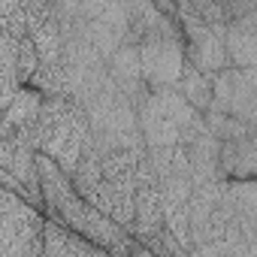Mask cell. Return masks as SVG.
Returning a JSON list of instances; mask_svg holds the SVG:
<instances>
[{"instance_id": "1", "label": "cell", "mask_w": 257, "mask_h": 257, "mask_svg": "<svg viewBox=\"0 0 257 257\" xmlns=\"http://www.w3.org/2000/svg\"><path fill=\"white\" fill-rule=\"evenodd\" d=\"M37 170H40V191H43V215L46 221H55L58 227L88 239L97 248L115 251V254H131L134 236L106 215H100L91 203H85L70 179L43 155H37Z\"/></svg>"}, {"instance_id": "2", "label": "cell", "mask_w": 257, "mask_h": 257, "mask_svg": "<svg viewBox=\"0 0 257 257\" xmlns=\"http://www.w3.org/2000/svg\"><path fill=\"white\" fill-rule=\"evenodd\" d=\"M22 143H28L37 155L49 158L67 179L73 176L82 149L91 137V127H88V115L85 109L70 100V97H46L37 121L28 127V131L16 134Z\"/></svg>"}, {"instance_id": "3", "label": "cell", "mask_w": 257, "mask_h": 257, "mask_svg": "<svg viewBox=\"0 0 257 257\" xmlns=\"http://www.w3.org/2000/svg\"><path fill=\"white\" fill-rule=\"evenodd\" d=\"M140 49V70L143 82L152 88H176L182 70H185V46L173 22H158L152 31H146L137 43Z\"/></svg>"}, {"instance_id": "4", "label": "cell", "mask_w": 257, "mask_h": 257, "mask_svg": "<svg viewBox=\"0 0 257 257\" xmlns=\"http://www.w3.org/2000/svg\"><path fill=\"white\" fill-rule=\"evenodd\" d=\"M46 215L0 188V257H40Z\"/></svg>"}, {"instance_id": "5", "label": "cell", "mask_w": 257, "mask_h": 257, "mask_svg": "<svg viewBox=\"0 0 257 257\" xmlns=\"http://www.w3.org/2000/svg\"><path fill=\"white\" fill-rule=\"evenodd\" d=\"M0 188L22 197L28 206L43 212V191H40V170L37 152L22 143L19 137L0 140Z\"/></svg>"}, {"instance_id": "6", "label": "cell", "mask_w": 257, "mask_h": 257, "mask_svg": "<svg viewBox=\"0 0 257 257\" xmlns=\"http://www.w3.org/2000/svg\"><path fill=\"white\" fill-rule=\"evenodd\" d=\"M182 16H185V43H182L185 46V64H191L203 76L227 70V52H224V40H221L224 34L200 25L188 13H182Z\"/></svg>"}, {"instance_id": "7", "label": "cell", "mask_w": 257, "mask_h": 257, "mask_svg": "<svg viewBox=\"0 0 257 257\" xmlns=\"http://www.w3.org/2000/svg\"><path fill=\"white\" fill-rule=\"evenodd\" d=\"M254 4L233 16L224 28V52H227V64H236L239 70H254L257 61V25H254Z\"/></svg>"}, {"instance_id": "8", "label": "cell", "mask_w": 257, "mask_h": 257, "mask_svg": "<svg viewBox=\"0 0 257 257\" xmlns=\"http://www.w3.org/2000/svg\"><path fill=\"white\" fill-rule=\"evenodd\" d=\"M40 257H131V254H115L106 248L91 245L88 239L58 227L55 221H46L43 227V251Z\"/></svg>"}, {"instance_id": "9", "label": "cell", "mask_w": 257, "mask_h": 257, "mask_svg": "<svg viewBox=\"0 0 257 257\" xmlns=\"http://www.w3.org/2000/svg\"><path fill=\"white\" fill-rule=\"evenodd\" d=\"M257 167V146L254 134L239 137V140H224L218 149V176L230 182H251Z\"/></svg>"}, {"instance_id": "10", "label": "cell", "mask_w": 257, "mask_h": 257, "mask_svg": "<svg viewBox=\"0 0 257 257\" xmlns=\"http://www.w3.org/2000/svg\"><path fill=\"white\" fill-rule=\"evenodd\" d=\"M137 124H140V137L146 143V152L179 146V127L152 103V97H146L137 106Z\"/></svg>"}, {"instance_id": "11", "label": "cell", "mask_w": 257, "mask_h": 257, "mask_svg": "<svg viewBox=\"0 0 257 257\" xmlns=\"http://www.w3.org/2000/svg\"><path fill=\"white\" fill-rule=\"evenodd\" d=\"M158 230H164V206H161V194L158 185H137L134 191V221H131V233L134 239H149Z\"/></svg>"}, {"instance_id": "12", "label": "cell", "mask_w": 257, "mask_h": 257, "mask_svg": "<svg viewBox=\"0 0 257 257\" xmlns=\"http://www.w3.org/2000/svg\"><path fill=\"white\" fill-rule=\"evenodd\" d=\"M254 106H257L254 70H236L233 73V94H230V118L254 127Z\"/></svg>"}, {"instance_id": "13", "label": "cell", "mask_w": 257, "mask_h": 257, "mask_svg": "<svg viewBox=\"0 0 257 257\" xmlns=\"http://www.w3.org/2000/svg\"><path fill=\"white\" fill-rule=\"evenodd\" d=\"M106 73L109 79L121 88V85H134V82H143V70H140V49L137 43L127 40L124 46H118L109 61H106Z\"/></svg>"}, {"instance_id": "14", "label": "cell", "mask_w": 257, "mask_h": 257, "mask_svg": "<svg viewBox=\"0 0 257 257\" xmlns=\"http://www.w3.org/2000/svg\"><path fill=\"white\" fill-rule=\"evenodd\" d=\"M176 91L185 97V103L194 112H209V106H212V79L197 73L191 64H185V70L176 82Z\"/></svg>"}, {"instance_id": "15", "label": "cell", "mask_w": 257, "mask_h": 257, "mask_svg": "<svg viewBox=\"0 0 257 257\" xmlns=\"http://www.w3.org/2000/svg\"><path fill=\"white\" fill-rule=\"evenodd\" d=\"M37 64H40V58H37V49H34V43L28 40V37H22L19 40V55H16V82L25 88L28 82H31V76L37 73Z\"/></svg>"}, {"instance_id": "16", "label": "cell", "mask_w": 257, "mask_h": 257, "mask_svg": "<svg viewBox=\"0 0 257 257\" xmlns=\"http://www.w3.org/2000/svg\"><path fill=\"white\" fill-rule=\"evenodd\" d=\"M188 257H224V245H215V242L191 245V248H188Z\"/></svg>"}, {"instance_id": "17", "label": "cell", "mask_w": 257, "mask_h": 257, "mask_svg": "<svg viewBox=\"0 0 257 257\" xmlns=\"http://www.w3.org/2000/svg\"><path fill=\"white\" fill-rule=\"evenodd\" d=\"M131 257H155V254H152V251H149L143 242H134V248H131Z\"/></svg>"}]
</instances>
